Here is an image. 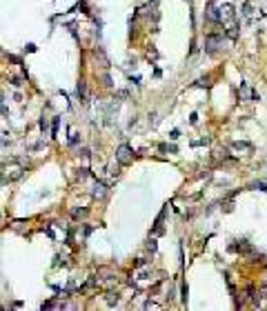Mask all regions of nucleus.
<instances>
[{
  "mask_svg": "<svg viewBox=\"0 0 267 311\" xmlns=\"http://www.w3.org/2000/svg\"><path fill=\"white\" fill-rule=\"evenodd\" d=\"M116 160H118L120 164H131V162H134V151H131L127 145H120L118 151H116Z\"/></svg>",
  "mask_w": 267,
  "mask_h": 311,
  "instance_id": "obj_1",
  "label": "nucleus"
},
{
  "mask_svg": "<svg viewBox=\"0 0 267 311\" xmlns=\"http://www.w3.org/2000/svg\"><path fill=\"white\" fill-rule=\"evenodd\" d=\"M221 40H223L221 34H209L207 40H205V51H207V54H216V49H218V44H221Z\"/></svg>",
  "mask_w": 267,
  "mask_h": 311,
  "instance_id": "obj_2",
  "label": "nucleus"
},
{
  "mask_svg": "<svg viewBox=\"0 0 267 311\" xmlns=\"http://www.w3.org/2000/svg\"><path fill=\"white\" fill-rule=\"evenodd\" d=\"M232 149L234 151H240V153H249L254 147H252V142H245V140H238V142H232Z\"/></svg>",
  "mask_w": 267,
  "mask_h": 311,
  "instance_id": "obj_3",
  "label": "nucleus"
},
{
  "mask_svg": "<svg viewBox=\"0 0 267 311\" xmlns=\"http://www.w3.org/2000/svg\"><path fill=\"white\" fill-rule=\"evenodd\" d=\"M207 18H209L211 22H223L221 9H218V7H214V5H209V7H207Z\"/></svg>",
  "mask_w": 267,
  "mask_h": 311,
  "instance_id": "obj_4",
  "label": "nucleus"
},
{
  "mask_svg": "<svg viewBox=\"0 0 267 311\" xmlns=\"http://www.w3.org/2000/svg\"><path fill=\"white\" fill-rule=\"evenodd\" d=\"M221 16H223V20H229V18H234V7L227 3V5H223L221 7Z\"/></svg>",
  "mask_w": 267,
  "mask_h": 311,
  "instance_id": "obj_5",
  "label": "nucleus"
},
{
  "mask_svg": "<svg viewBox=\"0 0 267 311\" xmlns=\"http://www.w3.org/2000/svg\"><path fill=\"white\" fill-rule=\"evenodd\" d=\"M76 93H78L80 102H87V100H85V98H87V87H85V82H78V89H76Z\"/></svg>",
  "mask_w": 267,
  "mask_h": 311,
  "instance_id": "obj_6",
  "label": "nucleus"
},
{
  "mask_svg": "<svg viewBox=\"0 0 267 311\" xmlns=\"http://www.w3.org/2000/svg\"><path fill=\"white\" fill-rule=\"evenodd\" d=\"M252 13H254V11H252V3H245V5H243V16L249 18Z\"/></svg>",
  "mask_w": 267,
  "mask_h": 311,
  "instance_id": "obj_7",
  "label": "nucleus"
},
{
  "mask_svg": "<svg viewBox=\"0 0 267 311\" xmlns=\"http://www.w3.org/2000/svg\"><path fill=\"white\" fill-rule=\"evenodd\" d=\"M96 191H93V196H103L105 194V184L103 182H96V187H93Z\"/></svg>",
  "mask_w": 267,
  "mask_h": 311,
  "instance_id": "obj_8",
  "label": "nucleus"
},
{
  "mask_svg": "<svg viewBox=\"0 0 267 311\" xmlns=\"http://www.w3.org/2000/svg\"><path fill=\"white\" fill-rule=\"evenodd\" d=\"M227 36H229V38H236V36H238V27H236V25H229V29H227Z\"/></svg>",
  "mask_w": 267,
  "mask_h": 311,
  "instance_id": "obj_9",
  "label": "nucleus"
},
{
  "mask_svg": "<svg viewBox=\"0 0 267 311\" xmlns=\"http://www.w3.org/2000/svg\"><path fill=\"white\" fill-rule=\"evenodd\" d=\"M87 176H89V169H78V174H76V178H78V180H85Z\"/></svg>",
  "mask_w": 267,
  "mask_h": 311,
  "instance_id": "obj_10",
  "label": "nucleus"
},
{
  "mask_svg": "<svg viewBox=\"0 0 267 311\" xmlns=\"http://www.w3.org/2000/svg\"><path fill=\"white\" fill-rule=\"evenodd\" d=\"M83 216H87V209H76L74 211V218H83Z\"/></svg>",
  "mask_w": 267,
  "mask_h": 311,
  "instance_id": "obj_11",
  "label": "nucleus"
},
{
  "mask_svg": "<svg viewBox=\"0 0 267 311\" xmlns=\"http://www.w3.org/2000/svg\"><path fill=\"white\" fill-rule=\"evenodd\" d=\"M107 302H109V304H114V302H118V293H109V298H107Z\"/></svg>",
  "mask_w": 267,
  "mask_h": 311,
  "instance_id": "obj_12",
  "label": "nucleus"
},
{
  "mask_svg": "<svg viewBox=\"0 0 267 311\" xmlns=\"http://www.w3.org/2000/svg\"><path fill=\"white\" fill-rule=\"evenodd\" d=\"M252 189H260V191H265V182H254V184H252Z\"/></svg>",
  "mask_w": 267,
  "mask_h": 311,
  "instance_id": "obj_13",
  "label": "nucleus"
},
{
  "mask_svg": "<svg viewBox=\"0 0 267 311\" xmlns=\"http://www.w3.org/2000/svg\"><path fill=\"white\" fill-rule=\"evenodd\" d=\"M51 307H56V302H54V300H47V302L42 304V309H51Z\"/></svg>",
  "mask_w": 267,
  "mask_h": 311,
  "instance_id": "obj_14",
  "label": "nucleus"
},
{
  "mask_svg": "<svg viewBox=\"0 0 267 311\" xmlns=\"http://www.w3.org/2000/svg\"><path fill=\"white\" fill-rule=\"evenodd\" d=\"M147 247H149L152 251H156V240H154V238H152V240H149V245H147Z\"/></svg>",
  "mask_w": 267,
  "mask_h": 311,
  "instance_id": "obj_15",
  "label": "nucleus"
}]
</instances>
